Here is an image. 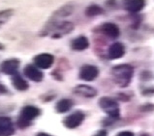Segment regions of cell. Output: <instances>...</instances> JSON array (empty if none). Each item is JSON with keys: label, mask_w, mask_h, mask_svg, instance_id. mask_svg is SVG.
<instances>
[{"label": "cell", "mask_w": 154, "mask_h": 136, "mask_svg": "<svg viewBox=\"0 0 154 136\" xmlns=\"http://www.w3.org/2000/svg\"><path fill=\"white\" fill-rule=\"evenodd\" d=\"M74 29V25L69 21H57L52 20L48 23L45 28L41 31V36H51V38H61L71 33Z\"/></svg>", "instance_id": "6da1fadb"}, {"label": "cell", "mask_w": 154, "mask_h": 136, "mask_svg": "<svg viewBox=\"0 0 154 136\" xmlns=\"http://www.w3.org/2000/svg\"><path fill=\"white\" fill-rule=\"evenodd\" d=\"M134 73V69L132 66L127 64L118 65L112 68V74L113 81L120 87H126L129 85Z\"/></svg>", "instance_id": "7a4b0ae2"}, {"label": "cell", "mask_w": 154, "mask_h": 136, "mask_svg": "<svg viewBox=\"0 0 154 136\" xmlns=\"http://www.w3.org/2000/svg\"><path fill=\"white\" fill-rule=\"evenodd\" d=\"M40 109L33 105H26L20 110V116L17 118V124L20 129H26L31 125L34 119L40 116Z\"/></svg>", "instance_id": "3957f363"}, {"label": "cell", "mask_w": 154, "mask_h": 136, "mask_svg": "<svg viewBox=\"0 0 154 136\" xmlns=\"http://www.w3.org/2000/svg\"><path fill=\"white\" fill-rule=\"evenodd\" d=\"M99 106L102 108L103 111L108 114L109 118L114 120L119 119V105H118L116 99L108 98V96H104L99 100Z\"/></svg>", "instance_id": "277c9868"}, {"label": "cell", "mask_w": 154, "mask_h": 136, "mask_svg": "<svg viewBox=\"0 0 154 136\" xmlns=\"http://www.w3.org/2000/svg\"><path fill=\"white\" fill-rule=\"evenodd\" d=\"M20 62L17 58H10L4 60L0 65V72L6 75H14L19 71Z\"/></svg>", "instance_id": "5b68a950"}, {"label": "cell", "mask_w": 154, "mask_h": 136, "mask_svg": "<svg viewBox=\"0 0 154 136\" xmlns=\"http://www.w3.org/2000/svg\"><path fill=\"white\" fill-rule=\"evenodd\" d=\"M35 66L41 69H50L54 62V57L51 53H40L33 58Z\"/></svg>", "instance_id": "8992f818"}, {"label": "cell", "mask_w": 154, "mask_h": 136, "mask_svg": "<svg viewBox=\"0 0 154 136\" xmlns=\"http://www.w3.org/2000/svg\"><path fill=\"white\" fill-rule=\"evenodd\" d=\"M83 119H85V114L82 111H76L72 113L71 115L64 118L63 125L67 129H76L77 126L82 124Z\"/></svg>", "instance_id": "52a82bcc"}, {"label": "cell", "mask_w": 154, "mask_h": 136, "mask_svg": "<svg viewBox=\"0 0 154 136\" xmlns=\"http://www.w3.org/2000/svg\"><path fill=\"white\" fill-rule=\"evenodd\" d=\"M24 75L34 82H41L44 78L43 72L39 69V68L35 65H27L23 69Z\"/></svg>", "instance_id": "ba28073f"}, {"label": "cell", "mask_w": 154, "mask_h": 136, "mask_svg": "<svg viewBox=\"0 0 154 136\" xmlns=\"http://www.w3.org/2000/svg\"><path fill=\"white\" fill-rule=\"evenodd\" d=\"M99 74V69L97 67L92 65H85L81 69L80 78L85 81H92L94 80Z\"/></svg>", "instance_id": "9c48e42d"}, {"label": "cell", "mask_w": 154, "mask_h": 136, "mask_svg": "<svg viewBox=\"0 0 154 136\" xmlns=\"http://www.w3.org/2000/svg\"><path fill=\"white\" fill-rule=\"evenodd\" d=\"M15 128L12 120L6 116H0V136H12Z\"/></svg>", "instance_id": "30bf717a"}, {"label": "cell", "mask_w": 154, "mask_h": 136, "mask_svg": "<svg viewBox=\"0 0 154 136\" xmlns=\"http://www.w3.org/2000/svg\"><path fill=\"white\" fill-rule=\"evenodd\" d=\"M122 6L130 13H138L146 6L144 0H122Z\"/></svg>", "instance_id": "8fae6325"}, {"label": "cell", "mask_w": 154, "mask_h": 136, "mask_svg": "<svg viewBox=\"0 0 154 136\" xmlns=\"http://www.w3.org/2000/svg\"><path fill=\"white\" fill-rule=\"evenodd\" d=\"M125 53V47L121 43H114L109 46L108 56L109 59H119Z\"/></svg>", "instance_id": "7c38bea8"}, {"label": "cell", "mask_w": 154, "mask_h": 136, "mask_svg": "<svg viewBox=\"0 0 154 136\" xmlns=\"http://www.w3.org/2000/svg\"><path fill=\"white\" fill-rule=\"evenodd\" d=\"M12 84L15 87V89L20 91V92H24L29 88V84L27 83L24 78H23V76L20 75L19 72H17L14 75H12L11 78Z\"/></svg>", "instance_id": "4fadbf2b"}, {"label": "cell", "mask_w": 154, "mask_h": 136, "mask_svg": "<svg viewBox=\"0 0 154 136\" xmlns=\"http://www.w3.org/2000/svg\"><path fill=\"white\" fill-rule=\"evenodd\" d=\"M101 31L103 34H105L107 37L109 38H117L119 36V28L118 26L112 22H107L101 26Z\"/></svg>", "instance_id": "5bb4252c"}, {"label": "cell", "mask_w": 154, "mask_h": 136, "mask_svg": "<svg viewBox=\"0 0 154 136\" xmlns=\"http://www.w3.org/2000/svg\"><path fill=\"white\" fill-rule=\"evenodd\" d=\"M75 94H77L83 98H93L97 95V92L94 88L87 85H79L74 89Z\"/></svg>", "instance_id": "9a60e30c"}, {"label": "cell", "mask_w": 154, "mask_h": 136, "mask_svg": "<svg viewBox=\"0 0 154 136\" xmlns=\"http://www.w3.org/2000/svg\"><path fill=\"white\" fill-rule=\"evenodd\" d=\"M89 46V43L87 38L85 36H80L76 38L75 40L72 41L71 43V46L74 50H78V51H81V50H85L86 49L87 47Z\"/></svg>", "instance_id": "2e32d148"}, {"label": "cell", "mask_w": 154, "mask_h": 136, "mask_svg": "<svg viewBox=\"0 0 154 136\" xmlns=\"http://www.w3.org/2000/svg\"><path fill=\"white\" fill-rule=\"evenodd\" d=\"M73 102L68 99H60L55 105V110L57 113H66L73 107Z\"/></svg>", "instance_id": "e0dca14e"}, {"label": "cell", "mask_w": 154, "mask_h": 136, "mask_svg": "<svg viewBox=\"0 0 154 136\" xmlns=\"http://www.w3.org/2000/svg\"><path fill=\"white\" fill-rule=\"evenodd\" d=\"M73 12V7L71 5H66L61 7L60 9H58L54 14L52 16V20H57L60 17H64L67 16L69 15H71Z\"/></svg>", "instance_id": "ac0fdd59"}, {"label": "cell", "mask_w": 154, "mask_h": 136, "mask_svg": "<svg viewBox=\"0 0 154 136\" xmlns=\"http://www.w3.org/2000/svg\"><path fill=\"white\" fill-rule=\"evenodd\" d=\"M14 15H15V10L12 8L4 9V10L0 11V26L7 23Z\"/></svg>", "instance_id": "d6986e66"}, {"label": "cell", "mask_w": 154, "mask_h": 136, "mask_svg": "<svg viewBox=\"0 0 154 136\" xmlns=\"http://www.w3.org/2000/svg\"><path fill=\"white\" fill-rule=\"evenodd\" d=\"M103 12H104L103 9L99 7L98 5H90L85 10V15L87 16H94L101 15Z\"/></svg>", "instance_id": "ffe728a7"}, {"label": "cell", "mask_w": 154, "mask_h": 136, "mask_svg": "<svg viewBox=\"0 0 154 136\" xmlns=\"http://www.w3.org/2000/svg\"><path fill=\"white\" fill-rule=\"evenodd\" d=\"M9 93V90L6 88L5 85H3L2 83H0V96L7 95Z\"/></svg>", "instance_id": "44dd1931"}, {"label": "cell", "mask_w": 154, "mask_h": 136, "mask_svg": "<svg viewBox=\"0 0 154 136\" xmlns=\"http://www.w3.org/2000/svg\"><path fill=\"white\" fill-rule=\"evenodd\" d=\"M116 136H134V133L131 131H121Z\"/></svg>", "instance_id": "7402d4cb"}, {"label": "cell", "mask_w": 154, "mask_h": 136, "mask_svg": "<svg viewBox=\"0 0 154 136\" xmlns=\"http://www.w3.org/2000/svg\"><path fill=\"white\" fill-rule=\"evenodd\" d=\"M94 136H108L107 135V132L106 131H104V130H100L98 133H96Z\"/></svg>", "instance_id": "603a6c76"}, {"label": "cell", "mask_w": 154, "mask_h": 136, "mask_svg": "<svg viewBox=\"0 0 154 136\" xmlns=\"http://www.w3.org/2000/svg\"><path fill=\"white\" fill-rule=\"evenodd\" d=\"M36 136H52V135H50V134L45 133V132H39Z\"/></svg>", "instance_id": "cb8c5ba5"}, {"label": "cell", "mask_w": 154, "mask_h": 136, "mask_svg": "<svg viewBox=\"0 0 154 136\" xmlns=\"http://www.w3.org/2000/svg\"><path fill=\"white\" fill-rule=\"evenodd\" d=\"M5 46H4L3 45V43H0V50H4V49H5Z\"/></svg>", "instance_id": "d4e9b609"}]
</instances>
